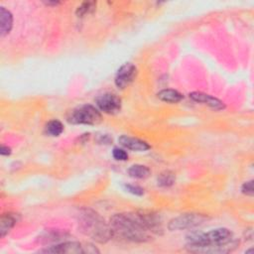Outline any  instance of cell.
Returning <instances> with one entry per match:
<instances>
[{"instance_id": "cell-1", "label": "cell", "mask_w": 254, "mask_h": 254, "mask_svg": "<svg viewBox=\"0 0 254 254\" xmlns=\"http://www.w3.org/2000/svg\"><path fill=\"white\" fill-rule=\"evenodd\" d=\"M187 250L192 253H228L235 249L237 241L224 227L207 232H192L187 236Z\"/></svg>"}, {"instance_id": "cell-5", "label": "cell", "mask_w": 254, "mask_h": 254, "mask_svg": "<svg viewBox=\"0 0 254 254\" xmlns=\"http://www.w3.org/2000/svg\"><path fill=\"white\" fill-rule=\"evenodd\" d=\"M39 252L57 253V254H79V253H99V250L89 243H81L77 241H64L56 245L49 246Z\"/></svg>"}, {"instance_id": "cell-19", "label": "cell", "mask_w": 254, "mask_h": 254, "mask_svg": "<svg viewBox=\"0 0 254 254\" xmlns=\"http://www.w3.org/2000/svg\"><path fill=\"white\" fill-rule=\"evenodd\" d=\"M112 156L117 161H126L128 159V154L124 149L115 147L112 151Z\"/></svg>"}, {"instance_id": "cell-20", "label": "cell", "mask_w": 254, "mask_h": 254, "mask_svg": "<svg viewBox=\"0 0 254 254\" xmlns=\"http://www.w3.org/2000/svg\"><path fill=\"white\" fill-rule=\"evenodd\" d=\"M241 191L249 196H252L254 193V189H253V180H250L248 182H245L242 187H241Z\"/></svg>"}, {"instance_id": "cell-12", "label": "cell", "mask_w": 254, "mask_h": 254, "mask_svg": "<svg viewBox=\"0 0 254 254\" xmlns=\"http://www.w3.org/2000/svg\"><path fill=\"white\" fill-rule=\"evenodd\" d=\"M0 23H1L0 34H1V37L3 38L10 33L13 27V15L5 7H0Z\"/></svg>"}, {"instance_id": "cell-14", "label": "cell", "mask_w": 254, "mask_h": 254, "mask_svg": "<svg viewBox=\"0 0 254 254\" xmlns=\"http://www.w3.org/2000/svg\"><path fill=\"white\" fill-rule=\"evenodd\" d=\"M128 175L131 178L134 179H147L150 175H151V171L147 166L144 165H140V164H135L132 165L129 169H128Z\"/></svg>"}, {"instance_id": "cell-6", "label": "cell", "mask_w": 254, "mask_h": 254, "mask_svg": "<svg viewBox=\"0 0 254 254\" xmlns=\"http://www.w3.org/2000/svg\"><path fill=\"white\" fill-rule=\"evenodd\" d=\"M206 219L207 216L201 213H182L179 216H176L173 219H171L168 224V227L172 231L191 229L201 225Z\"/></svg>"}, {"instance_id": "cell-2", "label": "cell", "mask_w": 254, "mask_h": 254, "mask_svg": "<svg viewBox=\"0 0 254 254\" xmlns=\"http://www.w3.org/2000/svg\"><path fill=\"white\" fill-rule=\"evenodd\" d=\"M114 235L131 242H147L152 239V232L147 227L141 211L116 213L110 218Z\"/></svg>"}, {"instance_id": "cell-4", "label": "cell", "mask_w": 254, "mask_h": 254, "mask_svg": "<svg viewBox=\"0 0 254 254\" xmlns=\"http://www.w3.org/2000/svg\"><path fill=\"white\" fill-rule=\"evenodd\" d=\"M66 120L71 124L95 125L101 121V113L91 104H81L68 112Z\"/></svg>"}, {"instance_id": "cell-16", "label": "cell", "mask_w": 254, "mask_h": 254, "mask_svg": "<svg viewBox=\"0 0 254 254\" xmlns=\"http://www.w3.org/2000/svg\"><path fill=\"white\" fill-rule=\"evenodd\" d=\"M175 182H176V176L171 171H164L157 178L158 186L162 188L172 187L175 184Z\"/></svg>"}, {"instance_id": "cell-17", "label": "cell", "mask_w": 254, "mask_h": 254, "mask_svg": "<svg viewBox=\"0 0 254 254\" xmlns=\"http://www.w3.org/2000/svg\"><path fill=\"white\" fill-rule=\"evenodd\" d=\"M95 7H96L95 2H83L81 5H79L76 8L75 14L78 17H83L86 14L92 13L95 10Z\"/></svg>"}, {"instance_id": "cell-13", "label": "cell", "mask_w": 254, "mask_h": 254, "mask_svg": "<svg viewBox=\"0 0 254 254\" xmlns=\"http://www.w3.org/2000/svg\"><path fill=\"white\" fill-rule=\"evenodd\" d=\"M157 97L164 101V102H168V103H178L180 102L183 98H184V95L176 90V89H172V88H165V89H162L160 90L158 93H157Z\"/></svg>"}, {"instance_id": "cell-8", "label": "cell", "mask_w": 254, "mask_h": 254, "mask_svg": "<svg viewBox=\"0 0 254 254\" xmlns=\"http://www.w3.org/2000/svg\"><path fill=\"white\" fill-rule=\"evenodd\" d=\"M138 69L132 63H126L119 67L116 72L114 82L119 89H124L129 86L136 78Z\"/></svg>"}, {"instance_id": "cell-3", "label": "cell", "mask_w": 254, "mask_h": 254, "mask_svg": "<svg viewBox=\"0 0 254 254\" xmlns=\"http://www.w3.org/2000/svg\"><path fill=\"white\" fill-rule=\"evenodd\" d=\"M78 226L81 231L98 243H106L114 235L105 219L91 208H81L77 214Z\"/></svg>"}, {"instance_id": "cell-10", "label": "cell", "mask_w": 254, "mask_h": 254, "mask_svg": "<svg viewBox=\"0 0 254 254\" xmlns=\"http://www.w3.org/2000/svg\"><path fill=\"white\" fill-rule=\"evenodd\" d=\"M118 142L119 144L128 149V150H132V151H147L151 148V146L144 140H141L139 138H135V137H130L127 135H122L118 138Z\"/></svg>"}, {"instance_id": "cell-21", "label": "cell", "mask_w": 254, "mask_h": 254, "mask_svg": "<svg viewBox=\"0 0 254 254\" xmlns=\"http://www.w3.org/2000/svg\"><path fill=\"white\" fill-rule=\"evenodd\" d=\"M11 154V148L8 146H2L1 147V155L2 156H9Z\"/></svg>"}, {"instance_id": "cell-15", "label": "cell", "mask_w": 254, "mask_h": 254, "mask_svg": "<svg viewBox=\"0 0 254 254\" xmlns=\"http://www.w3.org/2000/svg\"><path fill=\"white\" fill-rule=\"evenodd\" d=\"M63 131H64V125L61 121L57 119L50 120L45 126V132L49 136H53V137L60 136L63 133Z\"/></svg>"}, {"instance_id": "cell-11", "label": "cell", "mask_w": 254, "mask_h": 254, "mask_svg": "<svg viewBox=\"0 0 254 254\" xmlns=\"http://www.w3.org/2000/svg\"><path fill=\"white\" fill-rule=\"evenodd\" d=\"M20 220V215L14 212L4 213L0 219V236L3 238Z\"/></svg>"}, {"instance_id": "cell-7", "label": "cell", "mask_w": 254, "mask_h": 254, "mask_svg": "<svg viewBox=\"0 0 254 254\" xmlns=\"http://www.w3.org/2000/svg\"><path fill=\"white\" fill-rule=\"evenodd\" d=\"M95 104L99 111L106 114H115L121 109L120 97L111 92H105L98 95L95 98Z\"/></svg>"}, {"instance_id": "cell-22", "label": "cell", "mask_w": 254, "mask_h": 254, "mask_svg": "<svg viewBox=\"0 0 254 254\" xmlns=\"http://www.w3.org/2000/svg\"><path fill=\"white\" fill-rule=\"evenodd\" d=\"M251 252H252V249H250V250H247V251H246V253H251Z\"/></svg>"}, {"instance_id": "cell-9", "label": "cell", "mask_w": 254, "mask_h": 254, "mask_svg": "<svg viewBox=\"0 0 254 254\" xmlns=\"http://www.w3.org/2000/svg\"><path fill=\"white\" fill-rule=\"evenodd\" d=\"M190 98L191 100L195 101V102L205 104V105H207L208 107H210L214 110H222V109L225 108V105L221 100H219L218 98L213 97L209 94L200 92V91L190 92Z\"/></svg>"}, {"instance_id": "cell-18", "label": "cell", "mask_w": 254, "mask_h": 254, "mask_svg": "<svg viewBox=\"0 0 254 254\" xmlns=\"http://www.w3.org/2000/svg\"><path fill=\"white\" fill-rule=\"evenodd\" d=\"M124 189L126 191H128L134 195H137V196H141L144 194V189L137 185L126 184V185H124Z\"/></svg>"}]
</instances>
